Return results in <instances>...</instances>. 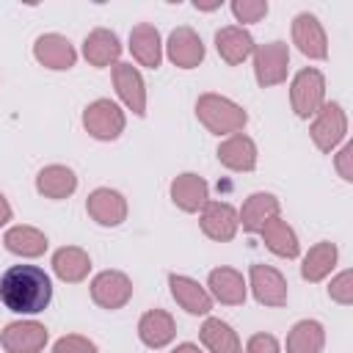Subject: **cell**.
I'll return each mask as SVG.
<instances>
[{"label": "cell", "mask_w": 353, "mask_h": 353, "mask_svg": "<svg viewBox=\"0 0 353 353\" xmlns=\"http://www.w3.org/2000/svg\"><path fill=\"white\" fill-rule=\"evenodd\" d=\"M248 281H251L254 298L262 306H284L287 303V279L276 268L254 262L248 268Z\"/></svg>", "instance_id": "9c48e42d"}, {"label": "cell", "mask_w": 353, "mask_h": 353, "mask_svg": "<svg viewBox=\"0 0 353 353\" xmlns=\"http://www.w3.org/2000/svg\"><path fill=\"white\" fill-rule=\"evenodd\" d=\"M290 69V47L287 41H268L254 50V77L262 88L279 85L287 80Z\"/></svg>", "instance_id": "5b68a950"}, {"label": "cell", "mask_w": 353, "mask_h": 353, "mask_svg": "<svg viewBox=\"0 0 353 353\" xmlns=\"http://www.w3.org/2000/svg\"><path fill=\"white\" fill-rule=\"evenodd\" d=\"M218 160L221 165H226L229 171H254L256 168V143L243 135L234 132L226 141H221L218 146Z\"/></svg>", "instance_id": "ffe728a7"}, {"label": "cell", "mask_w": 353, "mask_h": 353, "mask_svg": "<svg viewBox=\"0 0 353 353\" xmlns=\"http://www.w3.org/2000/svg\"><path fill=\"white\" fill-rule=\"evenodd\" d=\"M52 353H97V345L88 336L80 334H66L52 345Z\"/></svg>", "instance_id": "836d02e7"}, {"label": "cell", "mask_w": 353, "mask_h": 353, "mask_svg": "<svg viewBox=\"0 0 353 353\" xmlns=\"http://www.w3.org/2000/svg\"><path fill=\"white\" fill-rule=\"evenodd\" d=\"M165 52H168V61L179 69H196L204 61V44H201L199 33L188 25H179L171 30V36L165 41Z\"/></svg>", "instance_id": "30bf717a"}, {"label": "cell", "mask_w": 353, "mask_h": 353, "mask_svg": "<svg viewBox=\"0 0 353 353\" xmlns=\"http://www.w3.org/2000/svg\"><path fill=\"white\" fill-rule=\"evenodd\" d=\"M199 339L210 353H243L237 331L229 323H223L221 317H207L199 331Z\"/></svg>", "instance_id": "4316f807"}, {"label": "cell", "mask_w": 353, "mask_h": 353, "mask_svg": "<svg viewBox=\"0 0 353 353\" xmlns=\"http://www.w3.org/2000/svg\"><path fill=\"white\" fill-rule=\"evenodd\" d=\"M83 55H85V61H88L91 66H97V69L110 66V63H116L119 55H121V41H119V36H116L113 30H108V28H94V30L85 36V41H83Z\"/></svg>", "instance_id": "d6986e66"}, {"label": "cell", "mask_w": 353, "mask_h": 353, "mask_svg": "<svg viewBox=\"0 0 353 353\" xmlns=\"http://www.w3.org/2000/svg\"><path fill=\"white\" fill-rule=\"evenodd\" d=\"M215 50H218V55H221L229 66H237V63H243L248 55H254L256 44H254L251 33L243 30L240 25H226V28H221V30L215 33Z\"/></svg>", "instance_id": "ac0fdd59"}, {"label": "cell", "mask_w": 353, "mask_h": 353, "mask_svg": "<svg viewBox=\"0 0 353 353\" xmlns=\"http://www.w3.org/2000/svg\"><path fill=\"white\" fill-rule=\"evenodd\" d=\"M33 55L41 66L47 69H55V72H63V69H72L74 61H77V52L72 47V41L61 33H44L36 39L33 44Z\"/></svg>", "instance_id": "5bb4252c"}, {"label": "cell", "mask_w": 353, "mask_h": 353, "mask_svg": "<svg viewBox=\"0 0 353 353\" xmlns=\"http://www.w3.org/2000/svg\"><path fill=\"white\" fill-rule=\"evenodd\" d=\"M171 201L182 212H201L204 204L210 201V185L204 182V176L185 171V174L174 176V182H171Z\"/></svg>", "instance_id": "2e32d148"}, {"label": "cell", "mask_w": 353, "mask_h": 353, "mask_svg": "<svg viewBox=\"0 0 353 353\" xmlns=\"http://www.w3.org/2000/svg\"><path fill=\"white\" fill-rule=\"evenodd\" d=\"M292 41L298 44V50L306 55V58H314V61H323L328 58V39H325V30L320 25V19L309 11L298 14L292 19Z\"/></svg>", "instance_id": "8fae6325"}, {"label": "cell", "mask_w": 353, "mask_h": 353, "mask_svg": "<svg viewBox=\"0 0 353 353\" xmlns=\"http://www.w3.org/2000/svg\"><path fill=\"white\" fill-rule=\"evenodd\" d=\"M85 212L99 223V226H119L127 218V199L119 190L110 188H97L85 199Z\"/></svg>", "instance_id": "4fadbf2b"}, {"label": "cell", "mask_w": 353, "mask_h": 353, "mask_svg": "<svg viewBox=\"0 0 353 353\" xmlns=\"http://www.w3.org/2000/svg\"><path fill=\"white\" fill-rule=\"evenodd\" d=\"M207 287H210L212 298L221 301V303H226V306L245 303V279L234 268H215V270H210Z\"/></svg>", "instance_id": "cb8c5ba5"}, {"label": "cell", "mask_w": 353, "mask_h": 353, "mask_svg": "<svg viewBox=\"0 0 353 353\" xmlns=\"http://www.w3.org/2000/svg\"><path fill=\"white\" fill-rule=\"evenodd\" d=\"M290 102L298 119L314 116L325 102V77L320 69H301L290 85Z\"/></svg>", "instance_id": "3957f363"}, {"label": "cell", "mask_w": 353, "mask_h": 353, "mask_svg": "<svg viewBox=\"0 0 353 353\" xmlns=\"http://www.w3.org/2000/svg\"><path fill=\"white\" fill-rule=\"evenodd\" d=\"M47 328L36 320H17L8 323L0 334V345L6 353H41L47 345Z\"/></svg>", "instance_id": "ba28073f"}, {"label": "cell", "mask_w": 353, "mask_h": 353, "mask_svg": "<svg viewBox=\"0 0 353 353\" xmlns=\"http://www.w3.org/2000/svg\"><path fill=\"white\" fill-rule=\"evenodd\" d=\"M52 270L61 281L66 284H77L88 276L91 270V256L80 248V245H63L52 254Z\"/></svg>", "instance_id": "484cf974"}, {"label": "cell", "mask_w": 353, "mask_h": 353, "mask_svg": "<svg viewBox=\"0 0 353 353\" xmlns=\"http://www.w3.org/2000/svg\"><path fill=\"white\" fill-rule=\"evenodd\" d=\"M168 287H171L174 301H176L188 314H210V309H212V295H210L199 281H193L190 276L171 273V276H168Z\"/></svg>", "instance_id": "e0dca14e"}, {"label": "cell", "mask_w": 353, "mask_h": 353, "mask_svg": "<svg viewBox=\"0 0 353 353\" xmlns=\"http://www.w3.org/2000/svg\"><path fill=\"white\" fill-rule=\"evenodd\" d=\"M36 190L44 196V199H69L74 190H77V176L72 168L66 165H44L39 174H36Z\"/></svg>", "instance_id": "d4e9b609"}, {"label": "cell", "mask_w": 353, "mask_h": 353, "mask_svg": "<svg viewBox=\"0 0 353 353\" xmlns=\"http://www.w3.org/2000/svg\"><path fill=\"white\" fill-rule=\"evenodd\" d=\"M11 221V204H8V199L0 193V226H6Z\"/></svg>", "instance_id": "8d00e7d4"}, {"label": "cell", "mask_w": 353, "mask_h": 353, "mask_svg": "<svg viewBox=\"0 0 353 353\" xmlns=\"http://www.w3.org/2000/svg\"><path fill=\"white\" fill-rule=\"evenodd\" d=\"M3 245H6L11 254H17V256L33 259V256H41L50 243H47L44 232H39L36 226H11V229L3 234Z\"/></svg>", "instance_id": "f1b7e54d"}, {"label": "cell", "mask_w": 353, "mask_h": 353, "mask_svg": "<svg viewBox=\"0 0 353 353\" xmlns=\"http://www.w3.org/2000/svg\"><path fill=\"white\" fill-rule=\"evenodd\" d=\"M124 110L110 99H94L83 110V127L97 141H116L124 132Z\"/></svg>", "instance_id": "277c9868"}, {"label": "cell", "mask_w": 353, "mask_h": 353, "mask_svg": "<svg viewBox=\"0 0 353 353\" xmlns=\"http://www.w3.org/2000/svg\"><path fill=\"white\" fill-rule=\"evenodd\" d=\"M0 301L17 314H39L52 301V281L36 265H14L0 276Z\"/></svg>", "instance_id": "6da1fadb"}, {"label": "cell", "mask_w": 353, "mask_h": 353, "mask_svg": "<svg viewBox=\"0 0 353 353\" xmlns=\"http://www.w3.org/2000/svg\"><path fill=\"white\" fill-rule=\"evenodd\" d=\"M113 85L135 116H146V85L132 63H113Z\"/></svg>", "instance_id": "9a60e30c"}, {"label": "cell", "mask_w": 353, "mask_h": 353, "mask_svg": "<svg viewBox=\"0 0 353 353\" xmlns=\"http://www.w3.org/2000/svg\"><path fill=\"white\" fill-rule=\"evenodd\" d=\"M193 6H196V8H201V11H212V8H218L221 3H201V0H196Z\"/></svg>", "instance_id": "f35d334b"}, {"label": "cell", "mask_w": 353, "mask_h": 353, "mask_svg": "<svg viewBox=\"0 0 353 353\" xmlns=\"http://www.w3.org/2000/svg\"><path fill=\"white\" fill-rule=\"evenodd\" d=\"M325 345V328L317 320H301L287 334V353H320Z\"/></svg>", "instance_id": "f546056e"}, {"label": "cell", "mask_w": 353, "mask_h": 353, "mask_svg": "<svg viewBox=\"0 0 353 353\" xmlns=\"http://www.w3.org/2000/svg\"><path fill=\"white\" fill-rule=\"evenodd\" d=\"M309 132H312L314 146L323 154H331L334 146L347 132V116H345L342 105L339 102H323V108L314 113V121H312V130Z\"/></svg>", "instance_id": "8992f818"}, {"label": "cell", "mask_w": 353, "mask_h": 353, "mask_svg": "<svg viewBox=\"0 0 353 353\" xmlns=\"http://www.w3.org/2000/svg\"><path fill=\"white\" fill-rule=\"evenodd\" d=\"M279 199L273 196V193H265V190H259V193H251L248 199H245V204H243V210L237 212V218H240V226L248 232V234H256L270 218H276L279 215Z\"/></svg>", "instance_id": "603a6c76"}, {"label": "cell", "mask_w": 353, "mask_h": 353, "mask_svg": "<svg viewBox=\"0 0 353 353\" xmlns=\"http://www.w3.org/2000/svg\"><path fill=\"white\" fill-rule=\"evenodd\" d=\"M232 14L237 22H259L268 14V0H234Z\"/></svg>", "instance_id": "d6a6232c"}, {"label": "cell", "mask_w": 353, "mask_h": 353, "mask_svg": "<svg viewBox=\"0 0 353 353\" xmlns=\"http://www.w3.org/2000/svg\"><path fill=\"white\" fill-rule=\"evenodd\" d=\"M328 298L336 301V303H342V306H350L353 303V270H342L336 279H331Z\"/></svg>", "instance_id": "1f68e13d"}, {"label": "cell", "mask_w": 353, "mask_h": 353, "mask_svg": "<svg viewBox=\"0 0 353 353\" xmlns=\"http://www.w3.org/2000/svg\"><path fill=\"white\" fill-rule=\"evenodd\" d=\"M245 353H281V347L273 334H254L245 342Z\"/></svg>", "instance_id": "e575fe53"}, {"label": "cell", "mask_w": 353, "mask_h": 353, "mask_svg": "<svg viewBox=\"0 0 353 353\" xmlns=\"http://www.w3.org/2000/svg\"><path fill=\"white\" fill-rule=\"evenodd\" d=\"M171 353H204L199 345H193V342H182V345H176Z\"/></svg>", "instance_id": "74e56055"}, {"label": "cell", "mask_w": 353, "mask_h": 353, "mask_svg": "<svg viewBox=\"0 0 353 353\" xmlns=\"http://www.w3.org/2000/svg\"><path fill=\"white\" fill-rule=\"evenodd\" d=\"M350 160H353V143H345L342 152L336 154V171L345 182H353V168H350Z\"/></svg>", "instance_id": "d590c367"}, {"label": "cell", "mask_w": 353, "mask_h": 353, "mask_svg": "<svg viewBox=\"0 0 353 353\" xmlns=\"http://www.w3.org/2000/svg\"><path fill=\"white\" fill-rule=\"evenodd\" d=\"M130 52L141 66L157 69L163 61V44H160V33L154 25L141 22L130 30Z\"/></svg>", "instance_id": "7402d4cb"}, {"label": "cell", "mask_w": 353, "mask_h": 353, "mask_svg": "<svg viewBox=\"0 0 353 353\" xmlns=\"http://www.w3.org/2000/svg\"><path fill=\"white\" fill-rule=\"evenodd\" d=\"M91 298L108 312L121 309L132 298V281L121 270H102L91 279Z\"/></svg>", "instance_id": "52a82bcc"}, {"label": "cell", "mask_w": 353, "mask_h": 353, "mask_svg": "<svg viewBox=\"0 0 353 353\" xmlns=\"http://www.w3.org/2000/svg\"><path fill=\"white\" fill-rule=\"evenodd\" d=\"M268 251H273L276 256H284V259H295L298 251H301V243H298V234L292 232V226L287 221H281L279 215L270 218L262 229H259Z\"/></svg>", "instance_id": "83f0119b"}, {"label": "cell", "mask_w": 353, "mask_h": 353, "mask_svg": "<svg viewBox=\"0 0 353 353\" xmlns=\"http://www.w3.org/2000/svg\"><path fill=\"white\" fill-rule=\"evenodd\" d=\"M201 232L215 240V243H226L237 234L240 229V218H237V210L226 201H207L204 210H201Z\"/></svg>", "instance_id": "7c38bea8"}, {"label": "cell", "mask_w": 353, "mask_h": 353, "mask_svg": "<svg viewBox=\"0 0 353 353\" xmlns=\"http://www.w3.org/2000/svg\"><path fill=\"white\" fill-rule=\"evenodd\" d=\"M336 256H339V251H336V245H334V243H328V240H323V243L312 245V248H309V254L303 256L301 276H303L306 281H323V279L334 270Z\"/></svg>", "instance_id": "4dcf8cb0"}, {"label": "cell", "mask_w": 353, "mask_h": 353, "mask_svg": "<svg viewBox=\"0 0 353 353\" xmlns=\"http://www.w3.org/2000/svg\"><path fill=\"white\" fill-rule=\"evenodd\" d=\"M196 116L199 121L212 132V135H234L245 127L248 121V113L232 102L229 97H221V94H201L196 99Z\"/></svg>", "instance_id": "7a4b0ae2"}, {"label": "cell", "mask_w": 353, "mask_h": 353, "mask_svg": "<svg viewBox=\"0 0 353 353\" xmlns=\"http://www.w3.org/2000/svg\"><path fill=\"white\" fill-rule=\"evenodd\" d=\"M138 336L146 347H165L176 336V323L165 309H149L138 320Z\"/></svg>", "instance_id": "44dd1931"}]
</instances>
